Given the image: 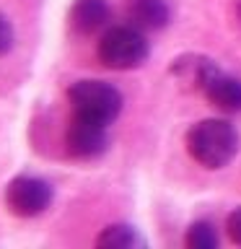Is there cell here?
I'll use <instances>...</instances> for the list:
<instances>
[{
    "label": "cell",
    "instance_id": "obj_1",
    "mask_svg": "<svg viewBox=\"0 0 241 249\" xmlns=\"http://www.w3.org/2000/svg\"><path fill=\"white\" fill-rule=\"evenodd\" d=\"M184 145L192 161H197L202 169L215 171V169L228 166L236 159L241 138H239V130L228 120L207 117V120L194 122L187 130Z\"/></svg>",
    "mask_w": 241,
    "mask_h": 249
},
{
    "label": "cell",
    "instance_id": "obj_2",
    "mask_svg": "<svg viewBox=\"0 0 241 249\" xmlns=\"http://www.w3.org/2000/svg\"><path fill=\"white\" fill-rule=\"evenodd\" d=\"M68 101L73 107V114L101 122V124H112L120 117L122 104H124L117 86L106 81H96V78L75 81L68 89Z\"/></svg>",
    "mask_w": 241,
    "mask_h": 249
},
{
    "label": "cell",
    "instance_id": "obj_3",
    "mask_svg": "<svg viewBox=\"0 0 241 249\" xmlns=\"http://www.w3.org/2000/svg\"><path fill=\"white\" fill-rule=\"evenodd\" d=\"M96 54L101 65H106L109 70H135L148 60L151 44L145 39V31L127 23V26L106 29L99 39Z\"/></svg>",
    "mask_w": 241,
    "mask_h": 249
},
{
    "label": "cell",
    "instance_id": "obj_4",
    "mask_svg": "<svg viewBox=\"0 0 241 249\" xmlns=\"http://www.w3.org/2000/svg\"><path fill=\"white\" fill-rule=\"evenodd\" d=\"M54 190L52 184L42 177H31V174H18L5 184L3 200L8 213L18 215V218H36L42 215L47 208L52 205Z\"/></svg>",
    "mask_w": 241,
    "mask_h": 249
},
{
    "label": "cell",
    "instance_id": "obj_5",
    "mask_svg": "<svg viewBox=\"0 0 241 249\" xmlns=\"http://www.w3.org/2000/svg\"><path fill=\"white\" fill-rule=\"evenodd\" d=\"M106 127L109 124H101V122H93V120L73 114V120H70L68 130H65L68 156H73L78 161H93L99 156H104L109 148Z\"/></svg>",
    "mask_w": 241,
    "mask_h": 249
},
{
    "label": "cell",
    "instance_id": "obj_6",
    "mask_svg": "<svg viewBox=\"0 0 241 249\" xmlns=\"http://www.w3.org/2000/svg\"><path fill=\"white\" fill-rule=\"evenodd\" d=\"M169 73L174 75V81L182 86L184 91L202 93L207 89V83L221 73V65H218L213 57H207V54L184 52V54H179L176 60H171Z\"/></svg>",
    "mask_w": 241,
    "mask_h": 249
},
{
    "label": "cell",
    "instance_id": "obj_7",
    "mask_svg": "<svg viewBox=\"0 0 241 249\" xmlns=\"http://www.w3.org/2000/svg\"><path fill=\"white\" fill-rule=\"evenodd\" d=\"M202 96L207 99V104H213L218 112L223 114H239L241 112V81L221 70L213 81L207 83V89L202 91Z\"/></svg>",
    "mask_w": 241,
    "mask_h": 249
},
{
    "label": "cell",
    "instance_id": "obj_8",
    "mask_svg": "<svg viewBox=\"0 0 241 249\" xmlns=\"http://www.w3.org/2000/svg\"><path fill=\"white\" fill-rule=\"evenodd\" d=\"M109 16L112 11H109L106 0H75L68 13V21L78 34H96L109 23Z\"/></svg>",
    "mask_w": 241,
    "mask_h": 249
},
{
    "label": "cell",
    "instance_id": "obj_9",
    "mask_svg": "<svg viewBox=\"0 0 241 249\" xmlns=\"http://www.w3.org/2000/svg\"><path fill=\"white\" fill-rule=\"evenodd\" d=\"M171 8L166 0H130L127 21L140 31H158L169 23Z\"/></svg>",
    "mask_w": 241,
    "mask_h": 249
},
{
    "label": "cell",
    "instance_id": "obj_10",
    "mask_svg": "<svg viewBox=\"0 0 241 249\" xmlns=\"http://www.w3.org/2000/svg\"><path fill=\"white\" fill-rule=\"evenodd\" d=\"M96 247L99 249H143L145 239L135 226L112 223L106 229H101V233L96 236Z\"/></svg>",
    "mask_w": 241,
    "mask_h": 249
},
{
    "label": "cell",
    "instance_id": "obj_11",
    "mask_svg": "<svg viewBox=\"0 0 241 249\" xmlns=\"http://www.w3.org/2000/svg\"><path fill=\"white\" fill-rule=\"evenodd\" d=\"M184 247L187 249H215L218 247V231L207 221H194L184 233Z\"/></svg>",
    "mask_w": 241,
    "mask_h": 249
},
{
    "label": "cell",
    "instance_id": "obj_12",
    "mask_svg": "<svg viewBox=\"0 0 241 249\" xmlns=\"http://www.w3.org/2000/svg\"><path fill=\"white\" fill-rule=\"evenodd\" d=\"M13 42H16L13 23H11V18H8L3 11H0V57L13 50Z\"/></svg>",
    "mask_w": 241,
    "mask_h": 249
},
{
    "label": "cell",
    "instance_id": "obj_13",
    "mask_svg": "<svg viewBox=\"0 0 241 249\" xmlns=\"http://www.w3.org/2000/svg\"><path fill=\"white\" fill-rule=\"evenodd\" d=\"M225 231H228V239L233 244L241 247V205L228 213V218H225Z\"/></svg>",
    "mask_w": 241,
    "mask_h": 249
},
{
    "label": "cell",
    "instance_id": "obj_14",
    "mask_svg": "<svg viewBox=\"0 0 241 249\" xmlns=\"http://www.w3.org/2000/svg\"><path fill=\"white\" fill-rule=\"evenodd\" d=\"M233 16H236V23L241 26V0H236V5H233Z\"/></svg>",
    "mask_w": 241,
    "mask_h": 249
}]
</instances>
